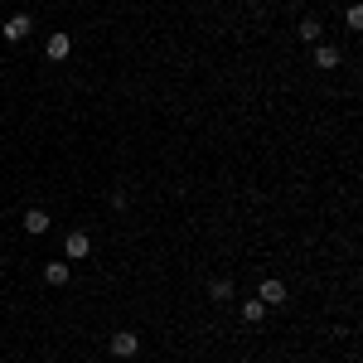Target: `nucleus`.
Masks as SVG:
<instances>
[{
  "label": "nucleus",
  "instance_id": "f257e3e1",
  "mask_svg": "<svg viewBox=\"0 0 363 363\" xmlns=\"http://www.w3.org/2000/svg\"><path fill=\"white\" fill-rule=\"evenodd\" d=\"M257 301H262L267 310H277V306H286V301H291V286H286L281 277H267L262 286H257Z\"/></svg>",
  "mask_w": 363,
  "mask_h": 363
},
{
  "label": "nucleus",
  "instance_id": "f03ea898",
  "mask_svg": "<svg viewBox=\"0 0 363 363\" xmlns=\"http://www.w3.org/2000/svg\"><path fill=\"white\" fill-rule=\"evenodd\" d=\"M0 34H5V44H25L29 34H34V20H29L25 10H20V15H10V20L0 25Z\"/></svg>",
  "mask_w": 363,
  "mask_h": 363
},
{
  "label": "nucleus",
  "instance_id": "7ed1b4c3",
  "mask_svg": "<svg viewBox=\"0 0 363 363\" xmlns=\"http://www.w3.org/2000/svg\"><path fill=\"white\" fill-rule=\"evenodd\" d=\"M107 349H112L116 359H136V354H140V335H136V330H116V335L107 339Z\"/></svg>",
  "mask_w": 363,
  "mask_h": 363
},
{
  "label": "nucleus",
  "instance_id": "20e7f679",
  "mask_svg": "<svg viewBox=\"0 0 363 363\" xmlns=\"http://www.w3.org/2000/svg\"><path fill=\"white\" fill-rule=\"evenodd\" d=\"M87 252H92V238H87L83 228H73V233H63V257H68V262H83Z\"/></svg>",
  "mask_w": 363,
  "mask_h": 363
},
{
  "label": "nucleus",
  "instance_id": "39448f33",
  "mask_svg": "<svg viewBox=\"0 0 363 363\" xmlns=\"http://www.w3.org/2000/svg\"><path fill=\"white\" fill-rule=\"evenodd\" d=\"M68 54H73V34H68V29H54L49 44H44V58H49V63H63Z\"/></svg>",
  "mask_w": 363,
  "mask_h": 363
},
{
  "label": "nucleus",
  "instance_id": "423d86ee",
  "mask_svg": "<svg viewBox=\"0 0 363 363\" xmlns=\"http://www.w3.org/2000/svg\"><path fill=\"white\" fill-rule=\"evenodd\" d=\"M49 228H54V218H49L44 208H25V233L29 238H44Z\"/></svg>",
  "mask_w": 363,
  "mask_h": 363
},
{
  "label": "nucleus",
  "instance_id": "0eeeda50",
  "mask_svg": "<svg viewBox=\"0 0 363 363\" xmlns=\"http://www.w3.org/2000/svg\"><path fill=\"white\" fill-rule=\"evenodd\" d=\"M320 34H325V25H320L315 15H306V20L296 25V39H301V44H320Z\"/></svg>",
  "mask_w": 363,
  "mask_h": 363
},
{
  "label": "nucleus",
  "instance_id": "6e6552de",
  "mask_svg": "<svg viewBox=\"0 0 363 363\" xmlns=\"http://www.w3.org/2000/svg\"><path fill=\"white\" fill-rule=\"evenodd\" d=\"M339 63H344V58H339L335 44H315V68H325V73H330V68H339Z\"/></svg>",
  "mask_w": 363,
  "mask_h": 363
},
{
  "label": "nucleus",
  "instance_id": "1a4fd4ad",
  "mask_svg": "<svg viewBox=\"0 0 363 363\" xmlns=\"http://www.w3.org/2000/svg\"><path fill=\"white\" fill-rule=\"evenodd\" d=\"M233 296H238V286H233L228 277H213V281H208V301H233Z\"/></svg>",
  "mask_w": 363,
  "mask_h": 363
},
{
  "label": "nucleus",
  "instance_id": "9d476101",
  "mask_svg": "<svg viewBox=\"0 0 363 363\" xmlns=\"http://www.w3.org/2000/svg\"><path fill=\"white\" fill-rule=\"evenodd\" d=\"M68 277H73L68 262H49V267H44V281H49V286H68Z\"/></svg>",
  "mask_w": 363,
  "mask_h": 363
},
{
  "label": "nucleus",
  "instance_id": "9b49d317",
  "mask_svg": "<svg viewBox=\"0 0 363 363\" xmlns=\"http://www.w3.org/2000/svg\"><path fill=\"white\" fill-rule=\"evenodd\" d=\"M242 320H247V325H262V320H267V306H262V301H242Z\"/></svg>",
  "mask_w": 363,
  "mask_h": 363
},
{
  "label": "nucleus",
  "instance_id": "f8f14e48",
  "mask_svg": "<svg viewBox=\"0 0 363 363\" xmlns=\"http://www.w3.org/2000/svg\"><path fill=\"white\" fill-rule=\"evenodd\" d=\"M344 25H349V29H363V10H359V5H349V10H344Z\"/></svg>",
  "mask_w": 363,
  "mask_h": 363
}]
</instances>
